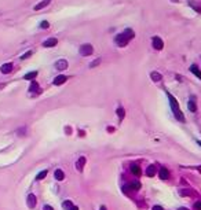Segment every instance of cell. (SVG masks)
I'll return each mask as SVG.
<instances>
[{
  "instance_id": "6da1fadb",
  "label": "cell",
  "mask_w": 201,
  "mask_h": 210,
  "mask_svg": "<svg viewBox=\"0 0 201 210\" xmlns=\"http://www.w3.org/2000/svg\"><path fill=\"white\" fill-rule=\"evenodd\" d=\"M168 99H170V103H171V107H172V111H174V114H175L176 120H179V121H185V117H183L182 111L179 110V105H178V102H176V99L168 93Z\"/></svg>"
},
{
  "instance_id": "7a4b0ae2",
  "label": "cell",
  "mask_w": 201,
  "mask_h": 210,
  "mask_svg": "<svg viewBox=\"0 0 201 210\" xmlns=\"http://www.w3.org/2000/svg\"><path fill=\"white\" fill-rule=\"evenodd\" d=\"M92 52H94V48H92L91 44H83L81 47H80V54H81L83 56L91 55Z\"/></svg>"
},
{
  "instance_id": "3957f363",
  "label": "cell",
  "mask_w": 201,
  "mask_h": 210,
  "mask_svg": "<svg viewBox=\"0 0 201 210\" xmlns=\"http://www.w3.org/2000/svg\"><path fill=\"white\" fill-rule=\"evenodd\" d=\"M114 41H116V44H117L119 47H126L130 40H128V38L124 36V33H121V34H117V36H116Z\"/></svg>"
},
{
  "instance_id": "277c9868",
  "label": "cell",
  "mask_w": 201,
  "mask_h": 210,
  "mask_svg": "<svg viewBox=\"0 0 201 210\" xmlns=\"http://www.w3.org/2000/svg\"><path fill=\"white\" fill-rule=\"evenodd\" d=\"M151 43H153V47H154L156 49H158V51H160V49H163L164 43H163V40H161L160 37H157V36H156V37H153Z\"/></svg>"
},
{
  "instance_id": "5b68a950",
  "label": "cell",
  "mask_w": 201,
  "mask_h": 210,
  "mask_svg": "<svg viewBox=\"0 0 201 210\" xmlns=\"http://www.w3.org/2000/svg\"><path fill=\"white\" fill-rule=\"evenodd\" d=\"M58 43L57 38H54V37H51V38H48V40H45L43 43V47H45V48H50V47H55Z\"/></svg>"
},
{
  "instance_id": "8992f818",
  "label": "cell",
  "mask_w": 201,
  "mask_h": 210,
  "mask_svg": "<svg viewBox=\"0 0 201 210\" xmlns=\"http://www.w3.org/2000/svg\"><path fill=\"white\" fill-rule=\"evenodd\" d=\"M55 69L57 70H65V69H68V62L65 61V59H59L55 63Z\"/></svg>"
},
{
  "instance_id": "52a82bcc",
  "label": "cell",
  "mask_w": 201,
  "mask_h": 210,
  "mask_svg": "<svg viewBox=\"0 0 201 210\" xmlns=\"http://www.w3.org/2000/svg\"><path fill=\"white\" fill-rule=\"evenodd\" d=\"M26 202H28V206H29L31 209H33V207L36 206V196H35L33 194H29V195H28V199H26Z\"/></svg>"
},
{
  "instance_id": "ba28073f",
  "label": "cell",
  "mask_w": 201,
  "mask_h": 210,
  "mask_svg": "<svg viewBox=\"0 0 201 210\" xmlns=\"http://www.w3.org/2000/svg\"><path fill=\"white\" fill-rule=\"evenodd\" d=\"M158 176H160V179L167 180L168 177H170V172H168V169L163 166L161 169H160V172H158Z\"/></svg>"
},
{
  "instance_id": "9c48e42d",
  "label": "cell",
  "mask_w": 201,
  "mask_h": 210,
  "mask_svg": "<svg viewBox=\"0 0 201 210\" xmlns=\"http://www.w3.org/2000/svg\"><path fill=\"white\" fill-rule=\"evenodd\" d=\"M0 70H1L3 74H8L11 70H13V63H4V65L0 68Z\"/></svg>"
},
{
  "instance_id": "30bf717a",
  "label": "cell",
  "mask_w": 201,
  "mask_h": 210,
  "mask_svg": "<svg viewBox=\"0 0 201 210\" xmlns=\"http://www.w3.org/2000/svg\"><path fill=\"white\" fill-rule=\"evenodd\" d=\"M84 165H86V158H84V157H80L79 161H77V163H76V169H77L79 172H81Z\"/></svg>"
},
{
  "instance_id": "8fae6325",
  "label": "cell",
  "mask_w": 201,
  "mask_h": 210,
  "mask_svg": "<svg viewBox=\"0 0 201 210\" xmlns=\"http://www.w3.org/2000/svg\"><path fill=\"white\" fill-rule=\"evenodd\" d=\"M68 80L65 76H58V77H55V80H54V85H61V84H63L65 81Z\"/></svg>"
},
{
  "instance_id": "7c38bea8",
  "label": "cell",
  "mask_w": 201,
  "mask_h": 210,
  "mask_svg": "<svg viewBox=\"0 0 201 210\" xmlns=\"http://www.w3.org/2000/svg\"><path fill=\"white\" fill-rule=\"evenodd\" d=\"M190 72H191V73H194L196 76H197V77L201 80V70L197 68L196 65H191V66H190Z\"/></svg>"
},
{
  "instance_id": "4fadbf2b",
  "label": "cell",
  "mask_w": 201,
  "mask_h": 210,
  "mask_svg": "<svg viewBox=\"0 0 201 210\" xmlns=\"http://www.w3.org/2000/svg\"><path fill=\"white\" fill-rule=\"evenodd\" d=\"M146 174H147L149 177H153V176L156 174V167H154V165L147 166V169H146Z\"/></svg>"
},
{
  "instance_id": "5bb4252c",
  "label": "cell",
  "mask_w": 201,
  "mask_h": 210,
  "mask_svg": "<svg viewBox=\"0 0 201 210\" xmlns=\"http://www.w3.org/2000/svg\"><path fill=\"white\" fill-rule=\"evenodd\" d=\"M131 173L132 174H135V176H141V167L138 166V165H135V163H134V165H131Z\"/></svg>"
},
{
  "instance_id": "9a60e30c",
  "label": "cell",
  "mask_w": 201,
  "mask_h": 210,
  "mask_svg": "<svg viewBox=\"0 0 201 210\" xmlns=\"http://www.w3.org/2000/svg\"><path fill=\"white\" fill-rule=\"evenodd\" d=\"M128 187H130L131 190H134V191H138L139 188H141V183H139V181H131V183L128 184Z\"/></svg>"
},
{
  "instance_id": "2e32d148",
  "label": "cell",
  "mask_w": 201,
  "mask_h": 210,
  "mask_svg": "<svg viewBox=\"0 0 201 210\" xmlns=\"http://www.w3.org/2000/svg\"><path fill=\"white\" fill-rule=\"evenodd\" d=\"M51 0H43L41 3H39L37 6H35V10L37 11V10H41V8H44L45 6H48V3H50Z\"/></svg>"
},
{
  "instance_id": "e0dca14e",
  "label": "cell",
  "mask_w": 201,
  "mask_h": 210,
  "mask_svg": "<svg viewBox=\"0 0 201 210\" xmlns=\"http://www.w3.org/2000/svg\"><path fill=\"white\" fill-rule=\"evenodd\" d=\"M54 176H55V179H57V180L61 181V180H63V177H65V173H63L61 169H57L55 173H54Z\"/></svg>"
},
{
  "instance_id": "ac0fdd59",
  "label": "cell",
  "mask_w": 201,
  "mask_h": 210,
  "mask_svg": "<svg viewBox=\"0 0 201 210\" xmlns=\"http://www.w3.org/2000/svg\"><path fill=\"white\" fill-rule=\"evenodd\" d=\"M29 91H31V92H37V91H39V84L36 82V81H32V82H31Z\"/></svg>"
},
{
  "instance_id": "d6986e66",
  "label": "cell",
  "mask_w": 201,
  "mask_h": 210,
  "mask_svg": "<svg viewBox=\"0 0 201 210\" xmlns=\"http://www.w3.org/2000/svg\"><path fill=\"white\" fill-rule=\"evenodd\" d=\"M150 77H151V80L156 81V82H157V81H160L161 78H163V77H161V74L157 73V72H153V73L150 74Z\"/></svg>"
},
{
  "instance_id": "ffe728a7",
  "label": "cell",
  "mask_w": 201,
  "mask_h": 210,
  "mask_svg": "<svg viewBox=\"0 0 201 210\" xmlns=\"http://www.w3.org/2000/svg\"><path fill=\"white\" fill-rule=\"evenodd\" d=\"M36 76H37V72H31V73L25 74V80H33V78H36Z\"/></svg>"
},
{
  "instance_id": "44dd1931",
  "label": "cell",
  "mask_w": 201,
  "mask_h": 210,
  "mask_svg": "<svg viewBox=\"0 0 201 210\" xmlns=\"http://www.w3.org/2000/svg\"><path fill=\"white\" fill-rule=\"evenodd\" d=\"M124 36H126L128 40H131V38H134V32H132L131 29H126V32H124Z\"/></svg>"
},
{
  "instance_id": "7402d4cb",
  "label": "cell",
  "mask_w": 201,
  "mask_h": 210,
  "mask_svg": "<svg viewBox=\"0 0 201 210\" xmlns=\"http://www.w3.org/2000/svg\"><path fill=\"white\" fill-rule=\"evenodd\" d=\"M117 115H119L120 120H123V118H124V115H126V111H124L123 107H119V109H117Z\"/></svg>"
},
{
  "instance_id": "603a6c76",
  "label": "cell",
  "mask_w": 201,
  "mask_h": 210,
  "mask_svg": "<svg viewBox=\"0 0 201 210\" xmlns=\"http://www.w3.org/2000/svg\"><path fill=\"white\" fill-rule=\"evenodd\" d=\"M187 107H189V110H190V111H193V113H194V111L197 110V107H196V103L193 102V100H190V102H189Z\"/></svg>"
},
{
  "instance_id": "cb8c5ba5",
  "label": "cell",
  "mask_w": 201,
  "mask_h": 210,
  "mask_svg": "<svg viewBox=\"0 0 201 210\" xmlns=\"http://www.w3.org/2000/svg\"><path fill=\"white\" fill-rule=\"evenodd\" d=\"M45 176H47V170H43V172H40L37 176H36V180H43Z\"/></svg>"
},
{
  "instance_id": "d4e9b609",
  "label": "cell",
  "mask_w": 201,
  "mask_h": 210,
  "mask_svg": "<svg viewBox=\"0 0 201 210\" xmlns=\"http://www.w3.org/2000/svg\"><path fill=\"white\" fill-rule=\"evenodd\" d=\"M62 206L65 207V209H72V207H73V203H72L70 201H65V202L62 203Z\"/></svg>"
},
{
  "instance_id": "484cf974",
  "label": "cell",
  "mask_w": 201,
  "mask_h": 210,
  "mask_svg": "<svg viewBox=\"0 0 201 210\" xmlns=\"http://www.w3.org/2000/svg\"><path fill=\"white\" fill-rule=\"evenodd\" d=\"M48 26H50V24H48L47 21H43V22L40 24V28H41V29H47Z\"/></svg>"
},
{
  "instance_id": "4316f807",
  "label": "cell",
  "mask_w": 201,
  "mask_h": 210,
  "mask_svg": "<svg viewBox=\"0 0 201 210\" xmlns=\"http://www.w3.org/2000/svg\"><path fill=\"white\" fill-rule=\"evenodd\" d=\"M31 55H32V51H28L26 54H24V55L21 56V59H28V58H29Z\"/></svg>"
},
{
  "instance_id": "83f0119b",
  "label": "cell",
  "mask_w": 201,
  "mask_h": 210,
  "mask_svg": "<svg viewBox=\"0 0 201 210\" xmlns=\"http://www.w3.org/2000/svg\"><path fill=\"white\" fill-rule=\"evenodd\" d=\"M189 4H190L191 7H194V10H196V11H200V8H198V7L196 6V4L193 3V1H191V0H189Z\"/></svg>"
},
{
  "instance_id": "f1b7e54d",
  "label": "cell",
  "mask_w": 201,
  "mask_h": 210,
  "mask_svg": "<svg viewBox=\"0 0 201 210\" xmlns=\"http://www.w3.org/2000/svg\"><path fill=\"white\" fill-rule=\"evenodd\" d=\"M99 62H100V59H96V61H94L91 65H90V68H94V66H96V65H99Z\"/></svg>"
},
{
  "instance_id": "f546056e",
  "label": "cell",
  "mask_w": 201,
  "mask_h": 210,
  "mask_svg": "<svg viewBox=\"0 0 201 210\" xmlns=\"http://www.w3.org/2000/svg\"><path fill=\"white\" fill-rule=\"evenodd\" d=\"M194 207H196V210H201V201H200V202H196Z\"/></svg>"
},
{
  "instance_id": "4dcf8cb0",
  "label": "cell",
  "mask_w": 201,
  "mask_h": 210,
  "mask_svg": "<svg viewBox=\"0 0 201 210\" xmlns=\"http://www.w3.org/2000/svg\"><path fill=\"white\" fill-rule=\"evenodd\" d=\"M151 210H164L163 206H158V205H156V206H153V209Z\"/></svg>"
},
{
  "instance_id": "1f68e13d",
  "label": "cell",
  "mask_w": 201,
  "mask_h": 210,
  "mask_svg": "<svg viewBox=\"0 0 201 210\" xmlns=\"http://www.w3.org/2000/svg\"><path fill=\"white\" fill-rule=\"evenodd\" d=\"M43 210H54V209H52V206H50V205H45L43 207Z\"/></svg>"
},
{
  "instance_id": "d6a6232c",
  "label": "cell",
  "mask_w": 201,
  "mask_h": 210,
  "mask_svg": "<svg viewBox=\"0 0 201 210\" xmlns=\"http://www.w3.org/2000/svg\"><path fill=\"white\" fill-rule=\"evenodd\" d=\"M70 210H79V207H77V206H73V207H72Z\"/></svg>"
},
{
  "instance_id": "836d02e7",
  "label": "cell",
  "mask_w": 201,
  "mask_h": 210,
  "mask_svg": "<svg viewBox=\"0 0 201 210\" xmlns=\"http://www.w3.org/2000/svg\"><path fill=\"white\" fill-rule=\"evenodd\" d=\"M99 210H106V207H105V206H100V209Z\"/></svg>"
},
{
  "instance_id": "e575fe53",
  "label": "cell",
  "mask_w": 201,
  "mask_h": 210,
  "mask_svg": "<svg viewBox=\"0 0 201 210\" xmlns=\"http://www.w3.org/2000/svg\"><path fill=\"white\" fill-rule=\"evenodd\" d=\"M179 210H187V209H186V207H181V209H179Z\"/></svg>"
},
{
  "instance_id": "d590c367",
  "label": "cell",
  "mask_w": 201,
  "mask_h": 210,
  "mask_svg": "<svg viewBox=\"0 0 201 210\" xmlns=\"http://www.w3.org/2000/svg\"><path fill=\"white\" fill-rule=\"evenodd\" d=\"M172 1H174V3H178V1H179V0H172Z\"/></svg>"
},
{
  "instance_id": "8d00e7d4",
  "label": "cell",
  "mask_w": 201,
  "mask_h": 210,
  "mask_svg": "<svg viewBox=\"0 0 201 210\" xmlns=\"http://www.w3.org/2000/svg\"><path fill=\"white\" fill-rule=\"evenodd\" d=\"M198 170H200V172H201V166H198Z\"/></svg>"
},
{
  "instance_id": "74e56055",
  "label": "cell",
  "mask_w": 201,
  "mask_h": 210,
  "mask_svg": "<svg viewBox=\"0 0 201 210\" xmlns=\"http://www.w3.org/2000/svg\"><path fill=\"white\" fill-rule=\"evenodd\" d=\"M198 144H200V146H201V142H198Z\"/></svg>"
}]
</instances>
